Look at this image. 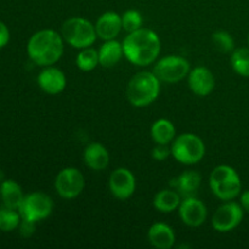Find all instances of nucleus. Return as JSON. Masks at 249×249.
Returning a JSON list of instances; mask_svg holds the SVG:
<instances>
[{
  "mask_svg": "<svg viewBox=\"0 0 249 249\" xmlns=\"http://www.w3.org/2000/svg\"><path fill=\"white\" fill-rule=\"evenodd\" d=\"M38 85L49 95L61 94L66 89L67 79L65 73L56 67L48 66L38 75Z\"/></svg>",
  "mask_w": 249,
  "mask_h": 249,
  "instance_id": "4468645a",
  "label": "nucleus"
},
{
  "mask_svg": "<svg viewBox=\"0 0 249 249\" xmlns=\"http://www.w3.org/2000/svg\"><path fill=\"white\" fill-rule=\"evenodd\" d=\"M180 219L190 228H198L206 221L208 212L206 204L195 196L181 199L179 208Z\"/></svg>",
  "mask_w": 249,
  "mask_h": 249,
  "instance_id": "f8f14e48",
  "label": "nucleus"
},
{
  "mask_svg": "<svg viewBox=\"0 0 249 249\" xmlns=\"http://www.w3.org/2000/svg\"><path fill=\"white\" fill-rule=\"evenodd\" d=\"M231 66L241 77H249V49L240 48L233 50L231 55Z\"/></svg>",
  "mask_w": 249,
  "mask_h": 249,
  "instance_id": "b1692460",
  "label": "nucleus"
},
{
  "mask_svg": "<svg viewBox=\"0 0 249 249\" xmlns=\"http://www.w3.org/2000/svg\"><path fill=\"white\" fill-rule=\"evenodd\" d=\"M85 187L84 175L79 169L73 167L65 168L55 179V189L65 199H73L79 196Z\"/></svg>",
  "mask_w": 249,
  "mask_h": 249,
  "instance_id": "1a4fd4ad",
  "label": "nucleus"
},
{
  "mask_svg": "<svg viewBox=\"0 0 249 249\" xmlns=\"http://www.w3.org/2000/svg\"><path fill=\"white\" fill-rule=\"evenodd\" d=\"M248 45H249V36H248Z\"/></svg>",
  "mask_w": 249,
  "mask_h": 249,
  "instance_id": "473e14b6",
  "label": "nucleus"
},
{
  "mask_svg": "<svg viewBox=\"0 0 249 249\" xmlns=\"http://www.w3.org/2000/svg\"><path fill=\"white\" fill-rule=\"evenodd\" d=\"M29 58L41 67L55 65L63 55L62 34L53 29H41L29 38L27 44Z\"/></svg>",
  "mask_w": 249,
  "mask_h": 249,
  "instance_id": "f03ea898",
  "label": "nucleus"
},
{
  "mask_svg": "<svg viewBox=\"0 0 249 249\" xmlns=\"http://www.w3.org/2000/svg\"><path fill=\"white\" fill-rule=\"evenodd\" d=\"M53 209V202L51 197L44 192L36 191L24 196L18 212L23 220L38 223L50 216Z\"/></svg>",
  "mask_w": 249,
  "mask_h": 249,
  "instance_id": "0eeeda50",
  "label": "nucleus"
},
{
  "mask_svg": "<svg viewBox=\"0 0 249 249\" xmlns=\"http://www.w3.org/2000/svg\"><path fill=\"white\" fill-rule=\"evenodd\" d=\"M36 223H32V221L23 220V219H22L21 224H19L21 235L23 236V237H31V236L33 235L34 230H36Z\"/></svg>",
  "mask_w": 249,
  "mask_h": 249,
  "instance_id": "c85d7f7f",
  "label": "nucleus"
},
{
  "mask_svg": "<svg viewBox=\"0 0 249 249\" xmlns=\"http://www.w3.org/2000/svg\"><path fill=\"white\" fill-rule=\"evenodd\" d=\"M0 197L5 207L16 211H18L24 198L21 186L14 180H2L0 184Z\"/></svg>",
  "mask_w": 249,
  "mask_h": 249,
  "instance_id": "aec40b11",
  "label": "nucleus"
},
{
  "mask_svg": "<svg viewBox=\"0 0 249 249\" xmlns=\"http://www.w3.org/2000/svg\"><path fill=\"white\" fill-rule=\"evenodd\" d=\"M147 236L151 245L158 249H170L175 243L174 230L164 223L153 224Z\"/></svg>",
  "mask_w": 249,
  "mask_h": 249,
  "instance_id": "a211bd4d",
  "label": "nucleus"
},
{
  "mask_svg": "<svg viewBox=\"0 0 249 249\" xmlns=\"http://www.w3.org/2000/svg\"><path fill=\"white\" fill-rule=\"evenodd\" d=\"M214 46L218 49L220 53H231L235 48V40L232 36L226 31H218L212 36Z\"/></svg>",
  "mask_w": 249,
  "mask_h": 249,
  "instance_id": "bb28decb",
  "label": "nucleus"
},
{
  "mask_svg": "<svg viewBox=\"0 0 249 249\" xmlns=\"http://www.w3.org/2000/svg\"><path fill=\"white\" fill-rule=\"evenodd\" d=\"M142 15L138 10H126L122 15V26H123L124 31L128 32V33H131V32L142 28Z\"/></svg>",
  "mask_w": 249,
  "mask_h": 249,
  "instance_id": "a878e982",
  "label": "nucleus"
},
{
  "mask_svg": "<svg viewBox=\"0 0 249 249\" xmlns=\"http://www.w3.org/2000/svg\"><path fill=\"white\" fill-rule=\"evenodd\" d=\"M172 156L181 164H197L206 155V145L199 136L191 133H185L173 140Z\"/></svg>",
  "mask_w": 249,
  "mask_h": 249,
  "instance_id": "423d86ee",
  "label": "nucleus"
},
{
  "mask_svg": "<svg viewBox=\"0 0 249 249\" xmlns=\"http://www.w3.org/2000/svg\"><path fill=\"white\" fill-rule=\"evenodd\" d=\"M181 203V196L175 190H160L153 197V206L160 213H172L179 208Z\"/></svg>",
  "mask_w": 249,
  "mask_h": 249,
  "instance_id": "412c9836",
  "label": "nucleus"
},
{
  "mask_svg": "<svg viewBox=\"0 0 249 249\" xmlns=\"http://www.w3.org/2000/svg\"><path fill=\"white\" fill-rule=\"evenodd\" d=\"M10 40V32L9 28L6 27V24L2 23L0 21V49H2L4 46L7 45Z\"/></svg>",
  "mask_w": 249,
  "mask_h": 249,
  "instance_id": "c756f323",
  "label": "nucleus"
},
{
  "mask_svg": "<svg viewBox=\"0 0 249 249\" xmlns=\"http://www.w3.org/2000/svg\"><path fill=\"white\" fill-rule=\"evenodd\" d=\"M241 206H242L243 211H246L249 214V190L241 195Z\"/></svg>",
  "mask_w": 249,
  "mask_h": 249,
  "instance_id": "7c9ffc66",
  "label": "nucleus"
},
{
  "mask_svg": "<svg viewBox=\"0 0 249 249\" xmlns=\"http://www.w3.org/2000/svg\"><path fill=\"white\" fill-rule=\"evenodd\" d=\"M61 34L67 44L79 50L94 45L97 36L94 24L83 17H71L63 22Z\"/></svg>",
  "mask_w": 249,
  "mask_h": 249,
  "instance_id": "39448f33",
  "label": "nucleus"
},
{
  "mask_svg": "<svg viewBox=\"0 0 249 249\" xmlns=\"http://www.w3.org/2000/svg\"><path fill=\"white\" fill-rule=\"evenodd\" d=\"M123 56V44L116 39L106 40L99 49V62L105 68L114 67Z\"/></svg>",
  "mask_w": 249,
  "mask_h": 249,
  "instance_id": "6ab92c4d",
  "label": "nucleus"
},
{
  "mask_svg": "<svg viewBox=\"0 0 249 249\" xmlns=\"http://www.w3.org/2000/svg\"><path fill=\"white\" fill-rule=\"evenodd\" d=\"M201 174L195 170H186L170 181V186L181 196V198L195 196L201 187Z\"/></svg>",
  "mask_w": 249,
  "mask_h": 249,
  "instance_id": "dca6fc26",
  "label": "nucleus"
},
{
  "mask_svg": "<svg viewBox=\"0 0 249 249\" xmlns=\"http://www.w3.org/2000/svg\"><path fill=\"white\" fill-rule=\"evenodd\" d=\"M243 220V208L241 204L226 201L214 213L212 225L218 232H230L235 230Z\"/></svg>",
  "mask_w": 249,
  "mask_h": 249,
  "instance_id": "9d476101",
  "label": "nucleus"
},
{
  "mask_svg": "<svg viewBox=\"0 0 249 249\" xmlns=\"http://www.w3.org/2000/svg\"><path fill=\"white\" fill-rule=\"evenodd\" d=\"M212 192L221 201H232L242 190V182L238 173L230 165H218L209 177Z\"/></svg>",
  "mask_w": 249,
  "mask_h": 249,
  "instance_id": "20e7f679",
  "label": "nucleus"
},
{
  "mask_svg": "<svg viewBox=\"0 0 249 249\" xmlns=\"http://www.w3.org/2000/svg\"><path fill=\"white\" fill-rule=\"evenodd\" d=\"M2 179H4V174H2V172L0 170V181H2Z\"/></svg>",
  "mask_w": 249,
  "mask_h": 249,
  "instance_id": "2f4dec72",
  "label": "nucleus"
},
{
  "mask_svg": "<svg viewBox=\"0 0 249 249\" xmlns=\"http://www.w3.org/2000/svg\"><path fill=\"white\" fill-rule=\"evenodd\" d=\"M77 62L78 68L83 72H90L94 71L100 65L99 62V50H95L91 46L90 48L82 49L79 53L77 55Z\"/></svg>",
  "mask_w": 249,
  "mask_h": 249,
  "instance_id": "5701e85b",
  "label": "nucleus"
},
{
  "mask_svg": "<svg viewBox=\"0 0 249 249\" xmlns=\"http://www.w3.org/2000/svg\"><path fill=\"white\" fill-rule=\"evenodd\" d=\"M95 29L99 38L102 40H112L116 39L119 32L123 29L122 26V16L114 11H107L104 12L101 16L97 18L96 24H95Z\"/></svg>",
  "mask_w": 249,
  "mask_h": 249,
  "instance_id": "2eb2a0df",
  "label": "nucleus"
},
{
  "mask_svg": "<svg viewBox=\"0 0 249 249\" xmlns=\"http://www.w3.org/2000/svg\"><path fill=\"white\" fill-rule=\"evenodd\" d=\"M122 44L126 60L140 67L152 65L160 53V39L158 34L143 27L128 33Z\"/></svg>",
  "mask_w": 249,
  "mask_h": 249,
  "instance_id": "f257e3e1",
  "label": "nucleus"
},
{
  "mask_svg": "<svg viewBox=\"0 0 249 249\" xmlns=\"http://www.w3.org/2000/svg\"><path fill=\"white\" fill-rule=\"evenodd\" d=\"M170 155H172V151L168 147V145H160V143H156L155 147L152 148V152H151L153 160H158V162L167 160Z\"/></svg>",
  "mask_w": 249,
  "mask_h": 249,
  "instance_id": "cd10ccee",
  "label": "nucleus"
},
{
  "mask_svg": "<svg viewBox=\"0 0 249 249\" xmlns=\"http://www.w3.org/2000/svg\"><path fill=\"white\" fill-rule=\"evenodd\" d=\"M109 191L117 199L125 201L130 198L136 189V180L133 173L126 168H118L109 175Z\"/></svg>",
  "mask_w": 249,
  "mask_h": 249,
  "instance_id": "9b49d317",
  "label": "nucleus"
},
{
  "mask_svg": "<svg viewBox=\"0 0 249 249\" xmlns=\"http://www.w3.org/2000/svg\"><path fill=\"white\" fill-rule=\"evenodd\" d=\"M160 91V80L155 73L139 72L129 80L126 97L134 107H146L157 100Z\"/></svg>",
  "mask_w": 249,
  "mask_h": 249,
  "instance_id": "7ed1b4c3",
  "label": "nucleus"
},
{
  "mask_svg": "<svg viewBox=\"0 0 249 249\" xmlns=\"http://www.w3.org/2000/svg\"><path fill=\"white\" fill-rule=\"evenodd\" d=\"M191 71L190 62L182 56L169 55L160 58L155 65L153 73L160 82L178 83L187 77Z\"/></svg>",
  "mask_w": 249,
  "mask_h": 249,
  "instance_id": "6e6552de",
  "label": "nucleus"
},
{
  "mask_svg": "<svg viewBox=\"0 0 249 249\" xmlns=\"http://www.w3.org/2000/svg\"><path fill=\"white\" fill-rule=\"evenodd\" d=\"M21 214L19 212L17 213L16 209L7 208L5 206L4 208H0V231L10 232L16 230L21 224Z\"/></svg>",
  "mask_w": 249,
  "mask_h": 249,
  "instance_id": "393cba45",
  "label": "nucleus"
},
{
  "mask_svg": "<svg viewBox=\"0 0 249 249\" xmlns=\"http://www.w3.org/2000/svg\"><path fill=\"white\" fill-rule=\"evenodd\" d=\"M187 77H189L187 82L190 89L197 96H208L215 88V78L213 72L203 66L195 67L194 70L190 71Z\"/></svg>",
  "mask_w": 249,
  "mask_h": 249,
  "instance_id": "ddd939ff",
  "label": "nucleus"
},
{
  "mask_svg": "<svg viewBox=\"0 0 249 249\" xmlns=\"http://www.w3.org/2000/svg\"><path fill=\"white\" fill-rule=\"evenodd\" d=\"M84 163L95 172L106 169L109 163V153L107 148L100 142H91L84 148L83 152Z\"/></svg>",
  "mask_w": 249,
  "mask_h": 249,
  "instance_id": "f3484780",
  "label": "nucleus"
},
{
  "mask_svg": "<svg viewBox=\"0 0 249 249\" xmlns=\"http://www.w3.org/2000/svg\"><path fill=\"white\" fill-rule=\"evenodd\" d=\"M175 134H177V129L169 119H157L151 126V138L156 143L169 145L175 139Z\"/></svg>",
  "mask_w": 249,
  "mask_h": 249,
  "instance_id": "4be33fe9",
  "label": "nucleus"
}]
</instances>
